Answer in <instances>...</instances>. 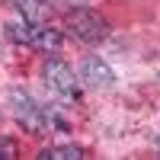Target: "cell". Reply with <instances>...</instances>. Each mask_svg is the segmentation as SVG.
<instances>
[{
	"label": "cell",
	"mask_w": 160,
	"mask_h": 160,
	"mask_svg": "<svg viewBox=\"0 0 160 160\" xmlns=\"http://www.w3.org/2000/svg\"><path fill=\"white\" fill-rule=\"evenodd\" d=\"M64 26H68V32L74 38H80V42H87V45H99V42H106V35H109L106 19L96 10H87V7L71 10L68 16H64Z\"/></svg>",
	"instance_id": "1"
},
{
	"label": "cell",
	"mask_w": 160,
	"mask_h": 160,
	"mask_svg": "<svg viewBox=\"0 0 160 160\" xmlns=\"http://www.w3.org/2000/svg\"><path fill=\"white\" fill-rule=\"evenodd\" d=\"M42 77H45V87L55 93V96H64V99H80V83H77L74 71H71L64 61L48 58V61H45V68H42Z\"/></svg>",
	"instance_id": "2"
},
{
	"label": "cell",
	"mask_w": 160,
	"mask_h": 160,
	"mask_svg": "<svg viewBox=\"0 0 160 160\" xmlns=\"http://www.w3.org/2000/svg\"><path fill=\"white\" fill-rule=\"evenodd\" d=\"M80 80H83L90 90H109V87L115 83V74H112V68H109L102 58L90 55V58L80 61Z\"/></svg>",
	"instance_id": "3"
},
{
	"label": "cell",
	"mask_w": 160,
	"mask_h": 160,
	"mask_svg": "<svg viewBox=\"0 0 160 160\" xmlns=\"http://www.w3.org/2000/svg\"><path fill=\"white\" fill-rule=\"evenodd\" d=\"M10 102L16 106V118L29 128V131H38L42 128V115H38V106L26 96L22 90H13V96H10Z\"/></svg>",
	"instance_id": "4"
},
{
	"label": "cell",
	"mask_w": 160,
	"mask_h": 160,
	"mask_svg": "<svg viewBox=\"0 0 160 160\" xmlns=\"http://www.w3.org/2000/svg\"><path fill=\"white\" fill-rule=\"evenodd\" d=\"M16 10L22 13V19L29 26H45L51 16H55V7L48 3V0H13Z\"/></svg>",
	"instance_id": "5"
},
{
	"label": "cell",
	"mask_w": 160,
	"mask_h": 160,
	"mask_svg": "<svg viewBox=\"0 0 160 160\" xmlns=\"http://www.w3.org/2000/svg\"><path fill=\"white\" fill-rule=\"evenodd\" d=\"M61 42H64V32H58V29H48V26H38V29H32V48H42V51H55V48H61Z\"/></svg>",
	"instance_id": "6"
},
{
	"label": "cell",
	"mask_w": 160,
	"mask_h": 160,
	"mask_svg": "<svg viewBox=\"0 0 160 160\" xmlns=\"http://www.w3.org/2000/svg\"><path fill=\"white\" fill-rule=\"evenodd\" d=\"M38 157L42 160H80V157H87V151L77 148V144H55V148L38 151Z\"/></svg>",
	"instance_id": "7"
},
{
	"label": "cell",
	"mask_w": 160,
	"mask_h": 160,
	"mask_svg": "<svg viewBox=\"0 0 160 160\" xmlns=\"http://www.w3.org/2000/svg\"><path fill=\"white\" fill-rule=\"evenodd\" d=\"M7 35H10V42H32V29H29V22H7Z\"/></svg>",
	"instance_id": "8"
},
{
	"label": "cell",
	"mask_w": 160,
	"mask_h": 160,
	"mask_svg": "<svg viewBox=\"0 0 160 160\" xmlns=\"http://www.w3.org/2000/svg\"><path fill=\"white\" fill-rule=\"evenodd\" d=\"M13 157H16V144L0 138V160H13Z\"/></svg>",
	"instance_id": "9"
},
{
	"label": "cell",
	"mask_w": 160,
	"mask_h": 160,
	"mask_svg": "<svg viewBox=\"0 0 160 160\" xmlns=\"http://www.w3.org/2000/svg\"><path fill=\"white\" fill-rule=\"evenodd\" d=\"M74 3H80V0H74Z\"/></svg>",
	"instance_id": "10"
}]
</instances>
